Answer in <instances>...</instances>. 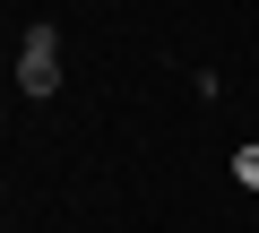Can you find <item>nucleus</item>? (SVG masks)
<instances>
[{"instance_id": "nucleus-2", "label": "nucleus", "mask_w": 259, "mask_h": 233, "mask_svg": "<svg viewBox=\"0 0 259 233\" xmlns=\"http://www.w3.org/2000/svg\"><path fill=\"white\" fill-rule=\"evenodd\" d=\"M233 181H250V190H259V138H250V147H233Z\"/></svg>"}, {"instance_id": "nucleus-1", "label": "nucleus", "mask_w": 259, "mask_h": 233, "mask_svg": "<svg viewBox=\"0 0 259 233\" xmlns=\"http://www.w3.org/2000/svg\"><path fill=\"white\" fill-rule=\"evenodd\" d=\"M18 86H26V95H52V86H61V26H26V43H18Z\"/></svg>"}]
</instances>
